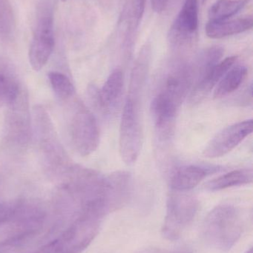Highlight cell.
Here are the masks:
<instances>
[{"label":"cell","instance_id":"277c9868","mask_svg":"<svg viewBox=\"0 0 253 253\" xmlns=\"http://www.w3.org/2000/svg\"><path fill=\"white\" fill-rule=\"evenodd\" d=\"M34 123L39 147L47 169L53 173H66L71 168L68 156L61 145L49 114L43 107L34 108Z\"/></svg>","mask_w":253,"mask_h":253},{"label":"cell","instance_id":"9c48e42d","mask_svg":"<svg viewBox=\"0 0 253 253\" xmlns=\"http://www.w3.org/2000/svg\"><path fill=\"white\" fill-rule=\"evenodd\" d=\"M69 133L73 147L81 156H90L99 146L98 121L84 105H79L74 112L70 123Z\"/></svg>","mask_w":253,"mask_h":253},{"label":"cell","instance_id":"603a6c76","mask_svg":"<svg viewBox=\"0 0 253 253\" xmlns=\"http://www.w3.org/2000/svg\"><path fill=\"white\" fill-rule=\"evenodd\" d=\"M251 0H217L209 10V21L230 19L242 11Z\"/></svg>","mask_w":253,"mask_h":253},{"label":"cell","instance_id":"cb8c5ba5","mask_svg":"<svg viewBox=\"0 0 253 253\" xmlns=\"http://www.w3.org/2000/svg\"><path fill=\"white\" fill-rule=\"evenodd\" d=\"M49 83L55 95L62 102H66L75 93L71 80L62 73L52 71L48 75Z\"/></svg>","mask_w":253,"mask_h":253},{"label":"cell","instance_id":"2e32d148","mask_svg":"<svg viewBox=\"0 0 253 253\" xmlns=\"http://www.w3.org/2000/svg\"><path fill=\"white\" fill-rule=\"evenodd\" d=\"M217 168H205L198 165H186L177 168L171 175V188L177 192H186L196 187Z\"/></svg>","mask_w":253,"mask_h":253},{"label":"cell","instance_id":"ffe728a7","mask_svg":"<svg viewBox=\"0 0 253 253\" xmlns=\"http://www.w3.org/2000/svg\"><path fill=\"white\" fill-rule=\"evenodd\" d=\"M253 180V169L245 168L236 169L213 178L206 183L205 187L209 191H219L230 187L251 184Z\"/></svg>","mask_w":253,"mask_h":253},{"label":"cell","instance_id":"7402d4cb","mask_svg":"<svg viewBox=\"0 0 253 253\" xmlns=\"http://www.w3.org/2000/svg\"><path fill=\"white\" fill-rule=\"evenodd\" d=\"M224 53V48L220 46H212L202 51L191 65L193 84L221 61Z\"/></svg>","mask_w":253,"mask_h":253},{"label":"cell","instance_id":"d6986e66","mask_svg":"<svg viewBox=\"0 0 253 253\" xmlns=\"http://www.w3.org/2000/svg\"><path fill=\"white\" fill-rule=\"evenodd\" d=\"M253 25L252 16L223 21H209L205 31L209 38L218 40L246 32L252 29Z\"/></svg>","mask_w":253,"mask_h":253},{"label":"cell","instance_id":"ac0fdd59","mask_svg":"<svg viewBox=\"0 0 253 253\" xmlns=\"http://www.w3.org/2000/svg\"><path fill=\"white\" fill-rule=\"evenodd\" d=\"M146 0H126L120 17V25L125 34L124 44L130 48L134 34L138 29L145 10Z\"/></svg>","mask_w":253,"mask_h":253},{"label":"cell","instance_id":"8fae6325","mask_svg":"<svg viewBox=\"0 0 253 253\" xmlns=\"http://www.w3.org/2000/svg\"><path fill=\"white\" fill-rule=\"evenodd\" d=\"M198 28L199 0H184L169 31V42L178 48L190 45L196 38Z\"/></svg>","mask_w":253,"mask_h":253},{"label":"cell","instance_id":"e0dca14e","mask_svg":"<svg viewBox=\"0 0 253 253\" xmlns=\"http://www.w3.org/2000/svg\"><path fill=\"white\" fill-rule=\"evenodd\" d=\"M22 89L13 64L5 58L0 57V108L8 106Z\"/></svg>","mask_w":253,"mask_h":253},{"label":"cell","instance_id":"30bf717a","mask_svg":"<svg viewBox=\"0 0 253 253\" xmlns=\"http://www.w3.org/2000/svg\"><path fill=\"white\" fill-rule=\"evenodd\" d=\"M193 85L191 65L177 61L171 64L160 77L157 93L180 108Z\"/></svg>","mask_w":253,"mask_h":253},{"label":"cell","instance_id":"4fadbf2b","mask_svg":"<svg viewBox=\"0 0 253 253\" xmlns=\"http://www.w3.org/2000/svg\"><path fill=\"white\" fill-rule=\"evenodd\" d=\"M124 77L120 69L113 71L100 90L91 89V96L97 106L105 114H111L118 107L123 95Z\"/></svg>","mask_w":253,"mask_h":253},{"label":"cell","instance_id":"5b68a950","mask_svg":"<svg viewBox=\"0 0 253 253\" xmlns=\"http://www.w3.org/2000/svg\"><path fill=\"white\" fill-rule=\"evenodd\" d=\"M7 107L3 126V141L10 150H25L32 137V122L26 90L22 89L17 98Z\"/></svg>","mask_w":253,"mask_h":253},{"label":"cell","instance_id":"8992f818","mask_svg":"<svg viewBox=\"0 0 253 253\" xmlns=\"http://www.w3.org/2000/svg\"><path fill=\"white\" fill-rule=\"evenodd\" d=\"M53 10L49 0H43L37 8V20L28 51L33 70L40 71L49 62L54 48Z\"/></svg>","mask_w":253,"mask_h":253},{"label":"cell","instance_id":"d4e9b609","mask_svg":"<svg viewBox=\"0 0 253 253\" xmlns=\"http://www.w3.org/2000/svg\"><path fill=\"white\" fill-rule=\"evenodd\" d=\"M16 28L14 13L10 0H0V40L7 41Z\"/></svg>","mask_w":253,"mask_h":253},{"label":"cell","instance_id":"52a82bcc","mask_svg":"<svg viewBox=\"0 0 253 253\" xmlns=\"http://www.w3.org/2000/svg\"><path fill=\"white\" fill-rule=\"evenodd\" d=\"M141 108V99L126 96L120 120L119 137L120 156L126 165L135 163L141 153L143 142Z\"/></svg>","mask_w":253,"mask_h":253},{"label":"cell","instance_id":"f1b7e54d","mask_svg":"<svg viewBox=\"0 0 253 253\" xmlns=\"http://www.w3.org/2000/svg\"><path fill=\"white\" fill-rule=\"evenodd\" d=\"M245 253H253V248H250V249L248 250Z\"/></svg>","mask_w":253,"mask_h":253},{"label":"cell","instance_id":"5bb4252c","mask_svg":"<svg viewBox=\"0 0 253 253\" xmlns=\"http://www.w3.org/2000/svg\"><path fill=\"white\" fill-rule=\"evenodd\" d=\"M178 109V106L160 93H156L153 98L150 110L160 141H167L174 133Z\"/></svg>","mask_w":253,"mask_h":253},{"label":"cell","instance_id":"ba28073f","mask_svg":"<svg viewBox=\"0 0 253 253\" xmlns=\"http://www.w3.org/2000/svg\"><path fill=\"white\" fill-rule=\"evenodd\" d=\"M199 210L197 199L184 192L170 194L166 202V212L162 233L166 239L175 241L193 222Z\"/></svg>","mask_w":253,"mask_h":253},{"label":"cell","instance_id":"4316f807","mask_svg":"<svg viewBox=\"0 0 253 253\" xmlns=\"http://www.w3.org/2000/svg\"><path fill=\"white\" fill-rule=\"evenodd\" d=\"M135 253H193L188 250H166L160 248H146Z\"/></svg>","mask_w":253,"mask_h":253},{"label":"cell","instance_id":"f546056e","mask_svg":"<svg viewBox=\"0 0 253 253\" xmlns=\"http://www.w3.org/2000/svg\"><path fill=\"white\" fill-rule=\"evenodd\" d=\"M202 1H203V3H205L207 0H202Z\"/></svg>","mask_w":253,"mask_h":253},{"label":"cell","instance_id":"6da1fadb","mask_svg":"<svg viewBox=\"0 0 253 253\" xmlns=\"http://www.w3.org/2000/svg\"><path fill=\"white\" fill-rule=\"evenodd\" d=\"M243 231L240 212L233 205H221L208 214L203 222L205 242L218 251H229L239 242Z\"/></svg>","mask_w":253,"mask_h":253},{"label":"cell","instance_id":"7c38bea8","mask_svg":"<svg viewBox=\"0 0 253 253\" xmlns=\"http://www.w3.org/2000/svg\"><path fill=\"white\" fill-rule=\"evenodd\" d=\"M253 129L252 120L227 126L209 141L203 150V156L209 159L225 156L251 135Z\"/></svg>","mask_w":253,"mask_h":253},{"label":"cell","instance_id":"3957f363","mask_svg":"<svg viewBox=\"0 0 253 253\" xmlns=\"http://www.w3.org/2000/svg\"><path fill=\"white\" fill-rule=\"evenodd\" d=\"M102 221L87 215L77 217L59 236L32 253H82L96 237Z\"/></svg>","mask_w":253,"mask_h":253},{"label":"cell","instance_id":"4dcf8cb0","mask_svg":"<svg viewBox=\"0 0 253 253\" xmlns=\"http://www.w3.org/2000/svg\"><path fill=\"white\" fill-rule=\"evenodd\" d=\"M62 1H66V0H62Z\"/></svg>","mask_w":253,"mask_h":253},{"label":"cell","instance_id":"7a4b0ae2","mask_svg":"<svg viewBox=\"0 0 253 253\" xmlns=\"http://www.w3.org/2000/svg\"><path fill=\"white\" fill-rule=\"evenodd\" d=\"M45 220V212L23 202L16 216L0 226V253L18 249L32 240L41 233Z\"/></svg>","mask_w":253,"mask_h":253},{"label":"cell","instance_id":"9a60e30c","mask_svg":"<svg viewBox=\"0 0 253 253\" xmlns=\"http://www.w3.org/2000/svg\"><path fill=\"white\" fill-rule=\"evenodd\" d=\"M236 60L237 56H233L220 61L210 71L196 81L188 96L189 105L196 106L203 102L212 89L216 87L224 74L235 65Z\"/></svg>","mask_w":253,"mask_h":253},{"label":"cell","instance_id":"83f0119b","mask_svg":"<svg viewBox=\"0 0 253 253\" xmlns=\"http://www.w3.org/2000/svg\"><path fill=\"white\" fill-rule=\"evenodd\" d=\"M169 2V0H151L152 7L154 12L160 13L166 10Z\"/></svg>","mask_w":253,"mask_h":253},{"label":"cell","instance_id":"484cf974","mask_svg":"<svg viewBox=\"0 0 253 253\" xmlns=\"http://www.w3.org/2000/svg\"><path fill=\"white\" fill-rule=\"evenodd\" d=\"M22 203V201L0 203V226L6 224L16 216Z\"/></svg>","mask_w":253,"mask_h":253},{"label":"cell","instance_id":"44dd1931","mask_svg":"<svg viewBox=\"0 0 253 253\" xmlns=\"http://www.w3.org/2000/svg\"><path fill=\"white\" fill-rule=\"evenodd\" d=\"M248 74L246 66L233 65L220 80L214 91V98L221 99L237 90L243 84Z\"/></svg>","mask_w":253,"mask_h":253}]
</instances>
